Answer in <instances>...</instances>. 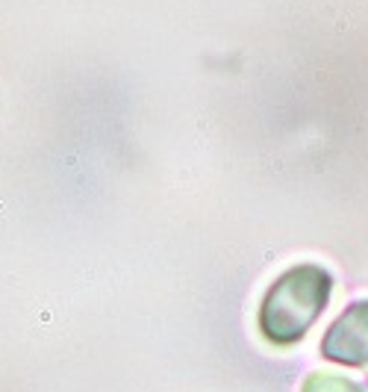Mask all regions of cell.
Wrapping results in <instances>:
<instances>
[{
  "label": "cell",
  "mask_w": 368,
  "mask_h": 392,
  "mask_svg": "<svg viewBox=\"0 0 368 392\" xmlns=\"http://www.w3.org/2000/svg\"><path fill=\"white\" fill-rule=\"evenodd\" d=\"M321 354L342 366H365L368 363V301H356L336 319L324 339Z\"/></svg>",
  "instance_id": "7a4b0ae2"
},
{
  "label": "cell",
  "mask_w": 368,
  "mask_h": 392,
  "mask_svg": "<svg viewBox=\"0 0 368 392\" xmlns=\"http://www.w3.org/2000/svg\"><path fill=\"white\" fill-rule=\"evenodd\" d=\"M333 292V277L321 266L303 263L283 272L262 298L259 330L271 345H295L324 313Z\"/></svg>",
  "instance_id": "6da1fadb"
},
{
  "label": "cell",
  "mask_w": 368,
  "mask_h": 392,
  "mask_svg": "<svg viewBox=\"0 0 368 392\" xmlns=\"http://www.w3.org/2000/svg\"><path fill=\"white\" fill-rule=\"evenodd\" d=\"M301 392H362V386L353 383L351 377L336 375V372H312L303 380Z\"/></svg>",
  "instance_id": "3957f363"
}]
</instances>
